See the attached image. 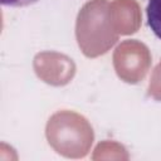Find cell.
I'll return each instance as SVG.
<instances>
[{"label": "cell", "mask_w": 161, "mask_h": 161, "mask_svg": "<svg viewBox=\"0 0 161 161\" xmlns=\"http://www.w3.org/2000/svg\"><path fill=\"white\" fill-rule=\"evenodd\" d=\"M146 15L148 26L153 34L161 39V0H148Z\"/></svg>", "instance_id": "1"}, {"label": "cell", "mask_w": 161, "mask_h": 161, "mask_svg": "<svg viewBox=\"0 0 161 161\" xmlns=\"http://www.w3.org/2000/svg\"><path fill=\"white\" fill-rule=\"evenodd\" d=\"M4 6H11V8H20V6H26L30 4L36 3L38 0H0Z\"/></svg>", "instance_id": "2"}]
</instances>
